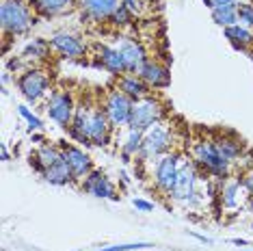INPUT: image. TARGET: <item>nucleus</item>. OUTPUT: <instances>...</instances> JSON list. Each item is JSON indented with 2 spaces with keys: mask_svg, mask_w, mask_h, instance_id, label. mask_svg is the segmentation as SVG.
I'll list each match as a JSON object with an SVG mask.
<instances>
[{
  "mask_svg": "<svg viewBox=\"0 0 253 251\" xmlns=\"http://www.w3.org/2000/svg\"><path fill=\"white\" fill-rule=\"evenodd\" d=\"M106 113L97 106H76L74 122L70 124V134L78 143L91 145H106L108 143V130H111Z\"/></svg>",
  "mask_w": 253,
  "mask_h": 251,
  "instance_id": "1",
  "label": "nucleus"
},
{
  "mask_svg": "<svg viewBox=\"0 0 253 251\" xmlns=\"http://www.w3.org/2000/svg\"><path fill=\"white\" fill-rule=\"evenodd\" d=\"M0 24H2L4 35H24L31 31L33 15L26 0H2Z\"/></svg>",
  "mask_w": 253,
  "mask_h": 251,
  "instance_id": "2",
  "label": "nucleus"
},
{
  "mask_svg": "<svg viewBox=\"0 0 253 251\" xmlns=\"http://www.w3.org/2000/svg\"><path fill=\"white\" fill-rule=\"evenodd\" d=\"M163 115H165L163 104H160L156 98L145 95V98H141V100H134L128 126L132 130H141V132H145V130H149L154 124L163 122Z\"/></svg>",
  "mask_w": 253,
  "mask_h": 251,
  "instance_id": "3",
  "label": "nucleus"
},
{
  "mask_svg": "<svg viewBox=\"0 0 253 251\" xmlns=\"http://www.w3.org/2000/svg\"><path fill=\"white\" fill-rule=\"evenodd\" d=\"M193 158L199 167H204L206 171H210L212 175H227L229 173V165L225 158H221V154L216 152L214 147V141H208V139H201L193 145Z\"/></svg>",
  "mask_w": 253,
  "mask_h": 251,
  "instance_id": "4",
  "label": "nucleus"
},
{
  "mask_svg": "<svg viewBox=\"0 0 253 251\" xmlns=\"http://www.w3.org/2000/svg\"><path fill=\"white\" fill-rule=\"evenodd\" d=\"M169 147H171V132L163 122H158L149 130H145L139 156L143 161H158L160 156H165V152L169 150Z\"/></svg>",
  "mask_w": 253,
  "mask_h": 251,
  "instance_id": "5",
  "label": "nucleus"
},
{
  "mask_svg": "<svg viewBox=\"0 0 253 251\" xmlns=\"http://www.w3.org/2000/svg\"><path fill=\"white\" fill-rule=\"evenodd\" d=\"M132 104H134V100L128 98L124 91H119V89L108 91V95L104 100V113H106L108 122L113 126H128L130 115H132Z\"/></svg>",
  "mask_w": 253,
  "mask_h": 251,
  "instance_id": "6",
  "label": "nucleus"
},
{
  "mask_svg": "<svg viewBox=\"0 0 253 251\" xmlns=\"http://www.w3.org/2000/svg\"><path fill=\"white\" fill-rule=\"evenodd\" d=\"M45 108H48V115L52 122L63 126V128H70V124L74 122V113H76V104L67 91H54Z\"/></svg>",
  "mask_w": 253,
  "mask_h": 251,
  "instance_id": "7",
  "label": "nucleus"
},
{
  "mask_svg": "<svg viewBox=\"0 0 253 251\" xmlns=\"http://www.w3.org/2000/svg\"><path fill=\"white\" fill-rule=\"evenodd\" d=\"M115 48L119 50V54H122V59L126 63V72L139 76V74L143 72V67H145V63H147L143 45L139 42H134V39H130V37H119V42L115 43Z\"/></svg>",
  "mask_w": 253,
  "mask_h": 251,
  "instance_id": "8",
  "label": "nucleus"
},
{
  "mask_svg": "<svg viewBox=\"0 0 253 251\" xmlns=\"http://www.w3.org/2000/svg\"><path fill=\"white\" fill-rule=\"evenodd\" d=\"M180 158L177 154H165L156 161V167H154V182L163 193H171V188L175 184L177 171H180Z\"/></svg>",
  "mask_w": 253,
  "mask_h": 251,
  "instance_id": "9",
  "label": "nucleus"
},
{
  "mask_svg": "<svg viewBox=\"0 0 253 251\" xmlns=\"http://www.w3.org/2000/svg\"><path fill=\"white\" fill-rule=\"evenodd\" d=\"M195 184H197V171H195L193 163H182L180 171H177L175 184L171 188L169 195L175 199V202H188L195 195Z\"/></svg>",
  "mask_w": 253,
  "mask_h": 251,
  "instance_id": "10",
  "label": "nucleus"
},
{
  "mask_svg": "<svg viewBox=\"0 0 253 251\" xmlns=\"http://www.w3.org/2000/svg\"><path fill=\"white\" fill-rule=\"evenodd\" d=\"M18 87L28 102H37V100H42L45 95V91H48V78L39 70H28L26 74L20 76Z\"/></svg>",
  "mask_w": 253,
  "mask_h": 251,
  "instance_id": "11",
  "label": "nucleus"
},
{
  "mask_svg": "<svg viewBox=\"0 0 253 251\" xmlns=\"http://www.w3.org/2000/svg\"><path fill=\"white\" fill-rule=\"evenodd\" d=\"M50 43H52V48L56 52H61L63 56H70V59L84 54V43L80 42L76 35H72V33H67V31L54 33L52 39H50Z\"/></svg>",
  "mask_w": 253,
  "mask_h": 251,
  "instance_id": "12",
  "label": "nucleus"
},
{
  "mask_svg": "<svg viewBox=\"0 0 253 251\" xmlns=\"http://www.w3.org/2000/svg\"><path fill=\"white\" fill-rule=\"evenodd\" d=\"M63 158H65V163L70 165L74 178H87L91 173V161L89 156L84 154L80 147H74V145H63Z\"/></svg>",
  "mask_w": 253,
  "mask_h": 251,
  "instance_id": "13",
  "label": "nucleus"
},
{
  "mask_svg": "<svg viewBox=\"0 0 253 251\" xmlns=\"http://www.w3.org/2000/svg\"><path fill=\"white\" fill-rule=\"evenodd\" d=\"M84 191L91 193L93 197H108V199H117V191H115L113 182L106 178L100 171H93L84 178Z\"/></svg>",
  "mask_w": 253,
  "mask_h": 251,
  "instance_id": "14",
  "label": "nucleus"
},
{
  "mask_svg": "<svg viewBox=\"0 0 253 251\" xmlns=\"http://www.w3.org/2000/svg\"><path fill=\"white\" fill-rule=\"evenodd\" d=\"M83 9L93 20H108L115 15V11L122 7V0H80Z\"/></svg>",
  "mask_w": 253,
  "mask_h": 251,
  "instance_id": "15",
  "label": "nucleus"
},
{
  "mask_svg": "<svg viewBox=\"0 0 253 251\" xmlns=\"http://www.w3.org/2000/svg\"><path fill=\"white\" fill-rule=\"evenodd\" d=\"M147 87L149 84L143 81L141 76H136V74H124V76H119L117 81V89L124 91L128 98L132 100H141L147 95Z\"/></svg>",
  "mask_w": 253,
  "mask_h": 251,
  "instance_id": "16",
  "label": "nucleus"
},
{
  "mask_svg": "<svg viewBox=\"0 0 253 251\" xmlns=\"http://www.w3.org/2000/svg\"><path fill=\"white\" fill-rule=\"evenodd\" d=\"M61 161H63V152L56 150V147H52V145H42L37 150L35 156H31V165L42 175L45 173V169H48V167H52V165L61 163Z\"/></svg>",
  "mask_w": 253,
  "mask_h": 251,
  "instance_id": "17",
  "label": "nucleus"
},
{
  "mask_svg": "<svg viewBox=\"0 0 253 251\" xmlns=\"http://www.w3.org/2000/svg\"><path fill=\"white\" fill-rule=\"evenodd\" d=\"M139 76L145 81L149 87H167L171 83V76H169V70L163 67L160 63H154V61H147L145 67Z\"/></svg>",
  "mask_w": 253,
  "mask_h": 251,
  "instance_id": "18",
  "label": "nucleus"
},
{
  "mask_svg": "<svg viewBox=\"0 0 253 251\" xmlns=\"http://www.w3.org/2000/svg\"><path fill=\"white\" fill-rule=\"evenodd\" d=\"M100 59H102V65L106 67L108 72H113V74H124L126 72V63L122 59V54H119V50L111 48V45H102L100 48Z\"/></svg>",
  "mask_w": 253,
  "mask_h": 251,
  "instance_id": "19",
  "label": "nucleus"
},
{
  "mask_svg": "<svg viewBox=\"0 0 253 251\" xmlns=\"http://www.w3.org/2000/svg\"><path fill=\"white\" fill-rule=\"evenodd\" d=\"M225 37L240 50H247L249 45H253V31L251 28H247V26H243V24L227 26L225 28Z\"/></svg>",
  "mask_w": 253,
  "mask_h": 251,
  "instance_id": "20",
  "label": "nucleus"
},
{
  "mask_svg": "<svg viewBox=\"0 0 253 251\" xmlns=\"http://www.w3.org/2000/svg\"><path fill=\"white\" fill-rule=\"evenodd\" d=\"M214 141V147L216 152L221 154V158H225L227 163H234L236 158L243 154V143L236 139H227V136H218V139H212Z\"/></svg>",
  "mask_w": 253,
  "mask_h": 251,
  "instance_id": "21",
  "label": "nucleus"
},
{
  "mask_svg": "<svg viewBox=\"0 0 253 251\" xmlns=\"http://www.w3.org/2000/svg\"><path fill=\"white\" fill-rule=\"evenodd\" d=\"M43 178L50 182V184H67V182H72L74 180V173H72V169H70V165L65 163V158H63L61 163H56L52 165V167H48L45 169V173H43Z\"/></svg>",
  "mask_w": 253,
  "mask_h": 251,
  "instance_id": "22",
  "label": "nucleus"
},
{
  "mask_svg": "<svg viewBox=\"0 0 253 251\" xmlns=\"http://www.w3.org/2000/svg\"><path fill=\"white\" fill-rule=\"evenodd\" d=\"M212 20H214L218 26H223V28L238 24V4H227V7L214 9L212 11Z\"/></svg>",
  "mask_w": 253,
  "mask_h": 251,
  "instance_id": "23",
  "label": "nucleus"
},
{
  "mask_svg": "<svg viewBox=\"0 0 253 251\" xmlns=\"http://www.w3.org/2000/svg\"><path fill=\"white\" fill-rule=\"evenodd\" d=\"M70 4H72V0H35V9L42 15H45V18L63 13Z\"/></svg>",
  "mask_w": 253,
  "mask_h": 251,
  "instance_id": "24",
  "label": "nucleus"
},
{
  "mask_svg": "<svg viewBox=\"0 0 253 251\" xmlns=\"http://www.w3.org/2000/svg\"><path fill=\"white\" fill-rule=\"evenodd\" d=\"M143 134L141 130H128V136H126V143H124V156L130 158V156H136L141 154V147H143Z\"/></svg>",
  "mask_w": 253,
  "mask_h": 251,
  "instance_id": "25",
  "label": "nucleus"
},
{
  "mask_svg": "<svg viewBox=\"0 0 253 251\" xmlns=\"http://www.w3.org/2000/svg\"><path fill=\"white\" fill-rule=\"evenodd\" d=\"M240 184H243L240 180H232V182H227V184L223 186V204H225L227 208H234L236 204H238Z\"/></svg>",
  "mask_w": 253,
  "mask_h": 251,
  "instance_id": "26",
  "label": "nucleus"
},
{
  "mask_svg": "<svg viewBox=\"0 0 253 251\" xmlns=\"http://www.w3.org/2000/svg\"><path fill=\"white\" fill-rule=\"evenodd\" d=\"M238 24L253 28V0H247V2L238 4Z\"/></svg>",
  "mask_w": 253,
  "mask_h": 251,
  "instance_id": "27",
  "label": "nucleus"
},
{
  "mask_svg": "<svg viewBox=\"0 0 253 251\" xmlns=\"http://www.w3.org/2000/svg\"><path fill=\"white\" fill-rule=\"evenodd\" d=\"M45 50H48V45H45V42H42V39H35L33 43L26 45L24 50V56H45Z\"/></svg>",
  "mask_w": 253,
  "mask_h": 251,
  "instance_id": "28",
  "label": "nucleus"
},
{
  "mask_svg": "<svg viewBox=\"0 0 253 251\" xmlns=\"http://www.w3.org/2000/svg\"><path fill=\"white\" fill-rule=\"evenodd\" d=\"M18 113H20V115H22V117H24L26 122H28V128H31V130H39V128H42V119L33 115V113L28 111L26 106H18Z\"/></svg>",
  "mask_w": 253,
  "mask_h": 251,
  "instance_id": "29",
  "label": "nucleus"
},
{
  "mask_svg": "<svg viewBox=\"0 0 253 251\" xmlns=\"http://www.w3.org/2000/svg\"><path fill=\"white\" fill-rule=\"evenodd\" d=\"M130 15H132V11H130L128 7H126L124 2H122V7L115 11L113 20H115V24H122V26H126V24H130Z\"/></svg>",
  "mask_w": 253,
  "mask_h": 251,
  "instance_id": "30",
  "label": "nucleus"
},
{
  "mask_svg": "<svg viewBox=\"0 0 253 251\" xmlns=\"http://www.w3.org/2000/svg\"><path fill=\"white\" fill-rule=\"evenodd\" d=\"M152 247L147 243H136V245H113V247H104V249H97V251H132V249H145Z\"/></svg>",
  "mask_w": 253,
  "mask_h": 251,
  "instance_id": "31",
  "label": "nucleus"
},
{
  "mask_svg": "<svg viewBox=\"0 0 253 251\" xmlns=\"http://www.w3.org/2000/svg\"><path fill=\"white\" fill-rule=\"evenodd\" d=\"M204 4L208 7L210 11L214 9H221V7H227V4H236L234 0H204Z\"/></svg>",
  "mask_w": 253,
  "mask_h": 251,
  "instance_id": "32",
  "label": "nucleus"
},
{
  "mask_svg": "<svg viewBox=\"0 0 253 251\" xmlns=\"http://www.w3.org/2000/svg\"><path fill=\"white\" fill-rule=\"evenodd\" d=\"M134 208L136 210H141V212H149V210H154V204H149V202H145V199H134Z\"/></svg>",
  "mask_w": 253,
  "mask_h": 251,
  "instance_id": "33",
  "label": "nucleus"
},
{
  "mask_svg": "<svg viewBox=\"0 0 253 251\" xmlns=\"http://www.w3.org/2000/svg\"><path fill=\"white\" fill-rule=\"evenodd\" d=\"M122 2L132 11V13H141V0H122Z\"/></svg>",
  "mask_w": 253,
  "mask_h": 251,
  "instance_id": "34",
  "label": "nucleus"
},
{
  "mask_svg": "<svg viewBox=\"0 0 253 251\" xmlns=\"http://www.w3.org/2000/svg\"><path fill=\"white\" fill-rule=\"evenodd\" d=\"M243 186H245L249 193H253V171H251V173H247L245 178H243Z\"/></svg>",
  "mask_w": 253,
  "mask_h": 251,
  "instance_id": "35",
  "label": "nucleus"
},
{
  "mask_svg": "<svg viewBox=\"0 0 253 251\" xmlns=\"http://www.w3.org/2000/svg\"><path fill=\"white\" fill-rule=\"evenodd\" d=\"M2 161H9V152H7V147H2Z\"/></svg>",
  "mask_w": 253,
  "mask_h": 251,
  "instance_id": "36",
  "label": "nucleus"
}]
</instances>
